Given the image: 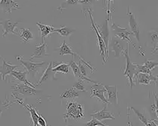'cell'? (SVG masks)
Here are the masks:
<instances>
[{
    "instance_id": "cell-31",
    "label": "cell",
    "mask_w": 158,
    "mask_h": 126,
    "mask_svg": "<svg viewBox=\"0 0 158 126\" xmlns=\"http://www.w3.org/2000/svg\"><path fill=\"white\" fill-rule=\"evenodd\" d=\"M157 95L155 94V99H154V102L152 103V105L151 106L149 109V112L151 113V116H152V119H156L157 120Z\"/></svg>"
},
{
    "instance_id": "cell-36",
    "label": "cell",
    "mask_w": 158,
    "mask_h": 126,
    "mask_svg": "<svg viewBox=\"0 0 158 126\" xmlns=\"http://www.w3.org/2000/svg\"><path fill=\"white\" fill-rule=\"evenodd\" d=\"M144 65H145L146 67L148 68L149 70H151V71H152V70H154V68H156V67L158 65V63L157 62L155 61H151V60H147V61L145 62V63H144Z\"/></svg>"
},
{
    "instance_id": "cell-32",
    "label": "cell",
    "mask_w": 158,
    "mask_h": 126,
    "mask_svg": "<svg viewBox=\"0 0 158 126\" xmlns=\"http://www.w3.org/2000/svg\"><path fill=\"white\" fill-rule=\"evenodd\" d=\"M131 109H132L133 112H134L137 115L138 119H139V120L141 121V122L146 126V125H147V122H148V119H147V118L145 117V116H144V112H142L141 110H138V109H135V108H133V107H131Z\"/></svg>"
},
{
    "instance_id": "cell-40",
    "label": "cell",
    "mask_w": 158,
    "mask_h": 126,
    "mask_svg": "<svg viewBox=\"0 0 158 126\" xmlns=\"http://www.w3.org/2000/svg\"><path fill=\"white\" fill-rule=\"evenodd\" d=\"M0 114H1V111H0Z\"/></svg>"
},
{
    "instance_id": "cell-38",
    "label": "cell",
    "mask_w": 158,
    "mask_h": 126,
    "mask_svg": "<svg viewBox=\"0 0 158 126\" xmlns=\"http://www.w3.org/2000/svg\"><path fill=\"white\" fill-rule=\"evenodd\" d=\"M37 124H38L40 126H47L45 119H44L42 116H40V115L38 117V120H37Z\"/></svg>"
},
{
    "instance_id": "cell-9",
    "label": "cell",
    "mask_w": 158,
    "mask_h": 126,
    "mask_svg": "<svg viewBox=\"0 0 158 126\" xmlns=\"http://www.w3.org/2000/svg\"><path fill=\"white\" fill-rule=\"evenodd\" d=\"M90 91H91L90 97H97L99 100H100L102 102L104 103L106 105L109 104L108 100L105 97L104 93L106 92V90H105L104 86L103 84H100V83L94 84L91 87V88H90Z\"/></svg>"
},
{
    "instance_id": "cell-8",
    "label": "cell",
    "mask_w": 158,
    "mask_h": 126,
    "mask_svg": "<svg viewBox=\"0 0 158 126\" xmlns=\"http://www.w3.org/2000/svg\"><path fill=\"white\" fill-rule=\"evenodd\" d=\"M11 91L17 93L19 94L26 95V96H33V95L37 94V93H40L41 91L37 90L36 88L31 87L29 85L25 84H18L15 86L12 87Z\"/></svg>"
},
{
    "instance_id": "cell-6",
    "label": "cell",
    "mask_w": 158,
    "mask_h": 126,
    "mask_svg": "<svg viewBox=\"0 0 158 126\" xmlns=\"http://www.w3.org/2000/svg\"><path fill=\"white\" fill-rule=\"evenodd\" d=\"M21 22H12L10 19H5V20L0 21V25L2 27V37H6L9 33L15 34V35L19 36V34H18V32L16 31L15 29L17 27L18 25L21 24Z\"/></svg>"
},
{
    "instance_id": "cell-1",
    "label": "cell",
    "mask_w": 158,
    "mask_h": 126,
    "mask_svg": "<svg viewBox=\"0 0 158 126\" xmlns=\"http://www.w3.org/2000/svg\"><path fill=\"white\" fill-rule=\"evenodd\" d=\"M123 55L126 57V68H125L124 75L126 76L129 80V83L128 84L130 85V88L132 89L134 87V78L137 76L138 71H137V64L132 63L131 61V59L129 57V45L127 46V48L125 50Z\"/></svg>"
},
{
    "instance_id": "cell-10",
    "label": "cell",
    "mask_w": 158,
    "mask_h": 126,
    "mask_svg": "<svg viewBox=\"0 0 158 126\" xmlns=\"http://www.w3.org/2000/svg\"><path fill=\"white\" fill-rule=\"evenodd\" d=\"M128 15L129 17V27L130 30H131V33L132 34V35L135 37L136 40L138 43L140 42V29H139V25H138L137 20H136L135 15L133 14L132 12H131L129 10V6H128Z\"/></svg>"
},
{
    "instance_id": "cell-4",
    "label": "cell",
    "mask_w": 158,
    "mask_h": 126,
    "mask_svg": "<svg viewBox=\"0 0 158 126\" xmlns=\"http://www.w3.org/2000/svg\"><path fill=\"white\" fill-rule=\"evenodd\" d=\"M16 59L20 62L21 65H22L25 68L27 73L31 74L34 77H35V75L39 72L40 68H42L44 65H45L47 64V63H45V62L32 63V61H30V60H24L23 59V57L20 56V55H17Z\"/></svg>"
},
{
    "instance_id": "cell-29",
    "label": "cell",
    "mask_w": 158,
    "mask_h": 126,
    "mask_svg": "<svg viewBox=\"0 0 158 126\" xmlns=\"http://www.w3.org/2000/svg\"><path fill=\"white\" fill-rule=\"evenodd\" d=\"M80 0H65L63 2H62V4L57 8L59 11H60L61 13L63 12V11L65 9H68L69 6H75V5L78 4V2Z\"/></svg>"
},
{
    "instance_id": "cell-26",
    "label": "cell",
    "mask_w": 158,
    "mask_h": 126,
    "mask_svg": "<svg viewBox=\"0 0 158 126\" xmlns=\"http://www.w3.org/2000/svg\"><path fill=\"white\" fill-rule=\"evenodd\" d=\"M20 38L22 43H28L31 40L34 39V35H33L32 32L27 28H21L20 29Z\"/></svg>"
},
{
    "instance_id": "cell-5",
    "label": "cell",
    "mask_w": 158,
    "mask_h": 126,
    "mask_svg": "<svg viewBox=\"0 0 158 126\" xmlns=\"http://www.w3.org/2000/svg\"><path fill=\"white\" fill-rule=\"evenodd\" d=\"M88 13L89 14V16H90V21H91V24H92L91 28L93 29V30H94L95 33H96L97 37H98V46H99V48H100V55H101L102 58H103V64H105L106 63V47H105L104 42H103V39H102L101 37L100 36V34H99V31L98 30V27H97V25L95 24L94 21L93 16H92V11H88Z\"/></svg>"
},
{
    "instance_id": "cell-15",
    "label": "cell",
    "mask_w": 158,
    "mask_h": 126,
    "mask_svg": "<svg viewBox=\"0 0 158 126\" xmlns=\"http://www.w3.org/2000/svg\"><path fill=\"white\" fill-rule=\"evenodd\" d=\"M104 88L108 94V102L113 105L116 106L118 104V94L117 86H108L104 85Z\"/></svg>"
},
{
    "instance_id": "cell-34",
    "label": "cell",
    "mask_w": 158,
    "mask_h": 126,
    "mask_svg": "<svg viewBox=\"0 0 158 126\" xmlns=\"http://www.w3.org/2000/svg\"><path fill=\"white\" fill-rule=\"evenodd\" d=\"M137 71H138V74L144 73V74H148V75H152V71L148 69L144 64H143V65H138V64H137Z\"/></svg>"
},
{
    "instance_id": "cell-21",
    "label": "cell",
    "mask_w": 158,
    "mask_h": 126,
    "mask_svg": "<svg viewBox=\"0 0 158 126\" xmlns=\"http://www.w3.org/2000/svg\"><path fill=\"white\" fill-rule=\"evenodd\" d=\"M37 25L38 26L40 32L41 38H42V43L44 42V40L47 37H48L50 34H52L54 27L53 26L47 25V24H42L40 22H37Z\"/></svg>"
},
{
    "instance_id": "cell-18",
    "label": "cell",
    "mask_w": 158,
    "mask_h": 126,
    "mask_svg": "<svg viewBox=\"0 0 158 126\" xmlns=\"http://www.w3.org/2000/svg\"><path fill=\"white\" fill-rule=\"evenodd\" d=\"M106 106L107 105L105 106V107L102 110L92 113L91 117L94 118L99 121H103L104 119H115L114 115L110 111L106 110Z\"/></svg>"
},
{
    "instance_id": "cell-19",
    "label": "cell",
    "mask_w": 158,
    "mask_h": 126,
    "mask_svg": "<svg viewBox=\"0 0 158 126\" xmlns=\"http://www.w3.org/2000/svg\"><path fill=\"white\" fill-rule=\"evenodd\" d=\"M27 74L28 73H27V71H26V70L25 71H18V70H14L10 74V75L13 76L14 78H15L16 79H18L19 81H21V82L24 83V84L29 85V86H31V87L36 88L34 84H31V82H29V81L27 80Z\"/></svg>"
},
{
    "instance_id": "cell-24",
    "label": "cell",
    "mask_w": 158,
    "mask_h": 126,
    "mask_svg": "<svg viewBox=\"0 0 158 126\" xmlns=\"http://www.w3.org/2000/svg\"><path fill=\"white\" fill-rule=\"evenodd\" d=\"M74 32H75V29L71 28V27H67V26H62V27H59V28L54 27L53 31H52V33L58 34L61 37H69Z\"/></svg>"
},
{
    "instance_id": "cell-25",
    "label": "cell",
    "mask_w": 158,
    "mask_h": 126,
    "mask_svg": "<svg viewBox=\"0 0 158 126\" xmlns=\"http://www.w3.org/2000/svg\"><path fill=\"white\" fill-rule=\"evenodd\" d=\"M79 96L78 91L75 89V87H72L70 89H68L67 91L61 93L60 97L62 99L66 100H75Z\"/></svg>"
},
{
    "instance_id": "cell-35",
    "label": "cell",
    "mask_w": 158,
    "mask_h": 126,
    "mask_svg": "<svg viewBox=\"0 0 158 126\" xmlns=\"http://www.w3.org/2000/svg\"><path fill=\"white\" fill-rule=\"evenodd\" d=\"M85 126H107V125H106L104 123H103V122H101L100 121L98 120V119L93 118L91 120H90L89 122H88L86 124H85Z\"/></svg>"
},
{
    "instance_id": "cell-17",
    "label": "cell",
    "mask_w": 158,
    "mask_h": 126,
    "mask_svg": "<svg viewBox=\"0 0 158 126\" xmlns=\"http://www.w3.org/2000/svg\"><path fill=\"white\" fill-rule=\"evenodd\" d=\"M47 43L44 41L41 44H37L36 45L35 50L34 53L31 55L30 61H32L35 58H42L44 56H48L49 54L47 53Z\"/></svg>"
},
{
    "instance_id": "cell-27",
    "label": "cell",
    "mask_w": 158,
    "mask_h": 126,
    "mask_svg": "<svg viewBox=\"0 0 158 126\" xmlns=\"http://www.w3.org/2000/svg\"><path fill=\"white\" fill-rule=\"evenodd\" d=\"M69 64H65L63 63H60L58 65H55L54 67H52V71L54 74H56L58 72L63 73V74H69Z\"/></svg>"
},
{
    "instance_id": "cell-22",
    "label": "cell",
    "mask_w": 158,
    "mask_h": 126,
    "mask_svg": "<svg viewBox=\"0 0 158 126\" xmlns=\"http://www.w3.org/2000/svg\"><path fill=\"white\" fill-rule=\"evenodd\" d=\"M52 65H53V62H50V63H49L48 66L47 67V68H46L45 71H44L43 75L41 76L40 79L39 80V82L37 83V84H36L37 86H39V85L42 84L43 83L45 82V81H47V80L49 79V78H51L52 77L54 78V75H55V74L52 72Z\"/></svg>"
},
{
    "instance_id": "cell-28",
    "label": "cell",
    "mask_w": 158,
    "mask_h": 126,
    "mask_svg": "<svg viewBox=\"0 0 158 126\" xmlns=\"http://www.w3.org/2000/svg\"><path fill=\"white\" fill-rule=\"evenodd\" d=\"M150 37L151 38V41L153 44V49L151 53L152 54H157V43H158V35L157 32L156 30H152V31L149 32Z\"/></svg>"
},
{
    "instance_id": "cell-11",
    "label": "cell",
    "mask_w": 158,
    "mask_h": 126,
    "mask_svg": "<svg viewBox=\"0 0 158 126\" xmlns=\"http://www.w3.org/2000/svg\"><path fill=\"white\" fill-rule=\"evenodd\" d=\"M110 49L115 53V57L118 58L121 55H123L124 53V47H123V41L117 37H113L110 40Z\"/></svg>"
},
{
    "instance_id": "cell-7",
    "label": "cell",
    "mask_w": 158,
    "mask_h": 126,
    "mask_svg": "<svg viewBox=\"0 0 158 126\" xmlns=\"http://www.w3.org/2000/svg\"><path fill=\"white\" fill-rule=\"evenodd\" d=\"M112 30H113V34H114L116 37L120 39L121 40H126L128 43H131L129 36L132 34H131V31H128L127 28H123L120 26L115 24L114 22H113V24H112Z\"/></svg>"
},
{
    "instance_id": "cell-30",
    "label": "cell",
    "mask_w": 158,
    "mask_h": 126,
    "mask_svg": "<svg viewBox=\"0 0 158 126\" xmlns=\"http://www.w3.org/2000/svg\"><path fill=\"white\" fill-rule=\"evenodd\" d=\"M26 107H27V109H28L30 113H31V120H32L33 123H34V126H37V125H38V124H37V120H38L39 115L37 114L36 109L31 107L30 105H26Z\"/></svg>"
},
{
    "instance_id": "cell-13",
    "label": "cell",
    "mask_w": 158,
    "mask_h": 126,
    "mask_svg": "<svg viewBox=\"0 0 158 126\" xmlns=\"http://www.w3.org/2000/svg\"><path fill=\"white\" fill-rule=\"evenodd\" d=\"M69 67H71V68H72L74 75H75V77L78 80H80V81H88V82H91V83H94V84H97V83H98V81H93V80H91L90 78H89L88 77L82 75L81 73V71H80V69H79V68H78V64L75 63V62H74L73 60H72V61L69 62Z\"/></svg>"
},
{
    "instance_id": "cell-20",
    "label": "cell",
    "mask_w": 158,
    "mask_h": 126,
    "mask_svg": "<svg viewBox=\"0 0 158 126\" xmlns=\"http://www.w3.org/2000/svg\"><path fill=\"white\" fill-rule=\"evenodd\" d=\"M55 51L58 52L59 55H62V56L65 55H72L75 56V55H77V53H74L72 47L69 46V44L67 43L64 40H62V42H61V46L58 47V48L56 49Z\"/></svg>"
},
{
    "instance_id": "cell-12",
    "label": "cell",
    "mask_w": 158,
    "mask_h": 126,
    "mask_svg": "<svg viewBox=\"0 0 158 126\" xmlns=\"http://www.w3.org/2000/svg\"><path fill=\"white\" fill-rule=\"evenodd\" d=\"M0 59L2 61V68L0 70V75H1V78L3 81L6 80V77L7 75H9L14 70H15L16 68H19V65H11V63H7L4 59L2 58V56H0Z\"/></svg>"
},
{
    "instance_id": "cell-37",
    "label": "cell",
    "mask_w": 158,
    "mask_h": 126,
    "mask_svg": "<svg viewBox=\"0 0 158 126\" xmlns=\"http://www.w3.org/2000/svg\"><path fill=\"white\" fill-rule=\"evenodd\" d=\"M103 2L107 1V8H106V12H107V14H106V17L110 18H111V12H110V2H115V0H103Z\"/></svg>"
},
{
    "instance_id": "cell-23",
    "label": "cell",
    "mask_w": 158,
    "mask_h": 126,
    "mask_svg": "<svg viewBox=\"0 0 158 126\" xmlns=\"http://www.w3.org/2000/svg\"><path fill=\"white\" fill-rule=\"evenodd\" d=\"M98 0H80L78 2L79 4L81 6V11L83 14H85V18H87L88 11H93V8L95 2Z\"/></svg>"
},
{
    "instance_id": "cell-33",
    "label": "cell",
    "mask_w": 158,
    "mask_h": 126,
    "mask_svg": "<svg viewBox=\"0 0 158 126\" xmlns=\"http://www.w3.org/2000/svg\"><path fill=\"white\" fill-rule=\"evenodd\" d=\"M73 87H75L77 91H83V92H87V89L85 87V81H80L78 80L75 84H74Z\"/></svg>"
},
{
    "instance_id": "cell-16",
    "label": "cell",
    "mask_w": 158,
    "mask_h": 126,
    "mask_svg": "<svg viewBox=\"0 0 158 126\" xmlns=\"http://www.w3.org/2000/svg\"><path fill=\"white\" fill-rule=\"evenodd\" d=\"M0 9L5 13H11L13 9H21L17 2L14 0H0Z\"/></svg>"
},
{
    "instance_id": "cell-3",
    "label": "cell",
    "mask_w": 158,
    "mask_h": 126,
    "mask_svg": "<svg viewBox=\"0 0 158 126\" xmlns=\"http://www.w3.org/2000/svg\"><path fill=\"white\" fill-rule=\"evenodd\" d=\"M109 18L106 17V20L104 22L101 24L100 26H97L98 30L100 34V36L101 38L103 39V42H104L105 47H106V59L107 60L109 57V42L111 40V33H110V29L109 27Z\"/></svg>"
},
{
    "instance_id": "cell-2",
    "label": "cell",
    "mask_w": 158,
    "mask_h": 126,
    "mask_svg": "<svg viewBox=\"0 0 158 126\" xmlns=\"http://www.w3.org/2000/svg\"><path fill=\"white\" fill-rule=\"evenodd\" d=\"M85 107L81 104H79L75 101L69 102L67 106L66 112L64 114V118L66 119H73L75 120L82 119L84 117Z\"/></svg>"
},
{
    "instance_id": "cell-39",
    "label": "cell",
    "mask_w": 158,
    "mask_h": 126,
    "mask_svg": "<svg viewBox=\"0 0 158 126\" xmlns=\"http://www.w3.org/2000/svg\"><path fill=\"white\" fill-rule=\"evenodd\" d=\"M146 126H157V120H156V119H150V120H148Z\"/></svg>"
},
{
    "instance_id": "cell-14",
    "label": "cell",
    "mask_w": 158,
    "mask_h": 126,
    "mask_svg": "<svg viewBox=\"0 0 158 126\" xmlns=\"http://www.w3.org/2000/svg\"><path fill=\"white\" fill-rule=\"evenodd\" d=\"M137 81L139 84L150 85L152 82L157 84V77L154 75H148L144 73H138L137 75Z\"/></svg>"
}]
</instances>
